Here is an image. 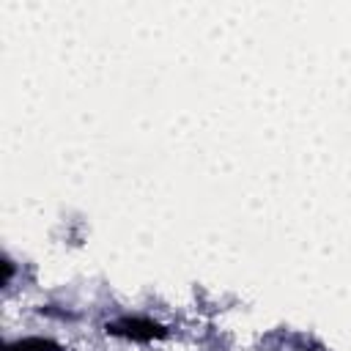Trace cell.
<instances>
[{"label":"cell","mask_w":351,"mask_h":351,"mask_svg":"<svg viewBox=\"0 0 351 351\" xmlns=\"http://www.w3.org/2000/svg\"><path fill=\"white\" fill-rule=\"evenodd\" d=\"M5 351H63V346L49 337H22V340L8 343Z\"/></svg>","instance_id":"2"},{"label":"cell","mask_w":351,"mask_h":351,"mask_svg":"<svg viewBox=\"0 0 351 351\" xmlns=\"http://www.w3.org/2000/svg\"><path fill=\"white\" fill-rule=\"evenodd\" d=\"M104 332L112 335V337L134 340V343H151V340H159V337L167 335V329L162 324H156L151 318H143V315H123V318L107 321Z\"/></svg>","instance_id":"1"}]
</instances>
